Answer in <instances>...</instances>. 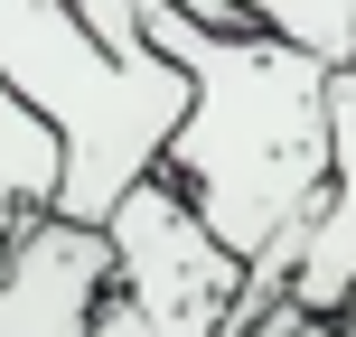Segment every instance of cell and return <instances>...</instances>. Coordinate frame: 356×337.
Masks as SVG:
<instances>
[{
  "mask_svg": "<svg viewBox=\"0 0 356 337\" xmlns=\"http://www.w3.org/2000/svg\"><path fill=\"white\" fill-rule=\"evenodd\" d=\"M141 38L188 75L160 178L225 234L244 263L300 272L309 225L328 206V56L291 47L272 28H207V19L150 0Z\"/></svg>",
  "mask_w": 356,
  "mask_h": 337,
  "instance_id": "1",
  "label": "cell"
},
{
  "mask_svg": "<svg viewBox=\"0 0 356 337\" xmlns=\"http://www.w3.org/2000/svg\"><path fill=\"white\" fill-rule=\"evenodd\" d=\"M0 85L66 150V188H56L66 225H104L141 178H160V150L188 113V75L160 47L122 56L66 0H0Z\"/></svg>",
  "mask_w": 356,
  "mask_h": 337,
  "instance_id": "2",
  "label": "cell"
},
{
  "mask_svg": "<svg viewBox=\"0 0 356 337\" xmlns=\"http://www.w3.org/2000/svg\"><path fill=\"white\" fill-rule=\"evenodd\" d=\"M104 290H113L104 225L29 215V225L0 244V337H85Z\"/></svg>",
  "mask_w": 356,
  "mask_h": 337,
  "instance_id": "3",
  "label": "cell"
},
{
  "mask_svg": "<svg viewBox=\"0 0 356 337\" xmlns=\"http://www.w3.org/2000/svg\"><path fill=\"white\" fill-rule=\"evenodd\" d=\"M291 300L347 319L356 300V66L328 75V206L309 225V253L291 272Z\"/></svg>",
  "mask_w": 356,
  "mask_h": 337,
  "instance_id": "4",
  "label": "cell"
},
{
  "mask_svg": "<svg viewBox=\"0 0 356 337\" xmlns=\"http://www.w3.org/2000/svg\"><path fill=\"white\" fill-rule=\"evenodd\" d=\"M234 10H244V28H272L328 66H356V0H234Z\"/></svg>",
  "mask_w": 356,
  "mask_h": 337,
  "instance_id": "5",
  "label": "cell"
},
{
  "mask_svg": "<svg viewBox=\"0 0 356 337\" xmlns=\"http://www.w3.org/2000/svg\"><path fill=\"white\" fill-rule=\"evenodd\" d=\"M253 337H347V319H328V309H300V300L282 290V300L253 319Z\"/></svg>",
  "mask_w": 356,
  "mask_h": 337,
  "instance_id": "6",
  "label": "cell"
},
{
  "mask_svg": "<svg viewBox=\"0 0 356 337\" xmlns=\"http://www.w3.org/2000/svg\"><path fill=\"white\" fill-rule=\"evenodd\" d=\"M169 10H188V19H207V28H244V10H234V0H169Z\"/></svg>",
  "mask_w": 356,
  "mask_h": 337,
  "instance_id": "7",
  "label": "cell"
}]
</instances>
